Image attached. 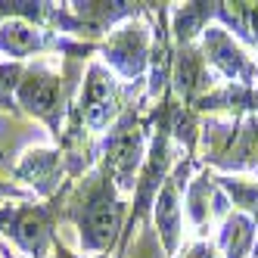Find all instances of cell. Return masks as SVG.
<instances>
[{"label":"cell","mask_w":258,"mask_h":258,"mask_svg":"<svg viewBox=\"0 0 258 258\" xmlns=\"http://www.w3.org/2000/svg\"><path fill=\"white\" fill-rule=\"evenodd\" d=\"M121 215L124 206L115 196V183L109 180V174H97L94 180L81 190V196L69 206V218L78 224L81 246L90 252H106L115 243V236L121 230Z\"/></svg>","instance_id":"obj_1"},{"label":"cell","mask_w":258,"mask_h":258,"mask_svg":"<svg viewBox=\"0 0 258 258\" xmlns=\"http://www.w3.org/2000/svg\"><path fill=\"white\" fill-rule=\"evenodd\" d=\"M0 233L28 258H44L53 246V212L41 206H0Z\"/></svg>","instance_id":"obj_2"},{"label":"cell","mask_w":258,"mask_h":258,"mask_svg":"<svg viewBox=\"0 0 258 258\" xmlns=\"http://www.w3.org/2000/svg\"><path fill=\"white\" fill-rule=\"evenodd\" d=\"M16 100H19V106L25 112L47 121L53 127V134H59L62 109H66V81L59 75H53L44 66L28 69L19 81V87H16Z\"/></svg>","instance_id":"obj_3"},{"label":"cell","mask_w":258,"mask_h":258,"mask_svg":"<svg viewBox=\"0 0 258 258\" xmlns=\"http://www.w3.org/2000/svg\"><path fill=\"white\" fill-rule=\"evenodd\" d=\"M143 162V131L137 118L127 112L115 121V127L109 131L106 140V174L115 183V190H131L134 174Z\"/></svg>","instance_id":"obj_4"},{"label":"cell","mask_w":258,"mask_h":258,"mask_svg":"<svg viewBox=\"0 0 258 258\" xmlns=\"http://www.w3.org/2000/svg\"><path fill=\"white\" fill-rule=\"evenodd\" d=\"M121 112V90L118 81L109 75V69L94 62L87 69L84 90H81V118L90 131H103L109 127Z\"/></svg>","instance_id":"obj_5"},{"label":"cell","mask_w":258,"mask_h":258,"mask_svg":"<svg viewBox=\"0 0 258 258\" xmlns=\"http://www.w3.org/2000/svg\"><path fill=\"white\" fill-rule=\"evenodd\" d=\"M103 53H106V62L112 66L118 75L137 78L143 72V66H146V56H150V41H146L143 25L127 22V25L115 28L112 34H109Z\"/></svg>","instance_id":"obj_6"},{"label":"cell","mask_w":258,"mask_h":258,"mask_svg":"<svg viewBox=\"0 0 258 258\" xmlns=\"http://www.w3.org/2000/svg\"><path fill=\"white\" fill-rule=\"evenodd\" d=\"M53 41L50 34L41 31L34 22L28 19H7L0 22V53H7L13 59H25V56H34V53L47 50Z\"/></svg>","instance_id":"obj_7"},{"label":"cell","mask_w":258,"mask_h":258,"mask_svg":"<svg viewBox=\"0 0 258 258\" xmlns=\"http://www.w3.org/2000/svg\"><path fill=\"white\" fill-rule=\"evenodd\" d=\"M156 224L165 239V249L177 246V230H180V209H177V180H168L156 196Z\"/></svg>","instance_id":"obj_8"},{"label":"cell","mask_w":258,"mask_h":258,"mask_svg":"<svg viewBox=\"0 0 258 258\" xmlns=\"http://www.w3.org/2000/svg\"><path fill=\"white\" fill-rule=\"evenodd\" d=\"M53 171H56V153H31V156L19 165V177L38 183L41 190L50 187Z\"/></svg>","instance_id":"obj_9"},{"label":"cell","mask_w":258,"mask_h":258,"mask_svg":"<svg viewBox=\"0 0 258 258\" xmlns=\"http://www.w3.org/2000/svg\"><path fill=\"white\" fill-rule=\"evenodd\" d=\"M50 13L47 4H0V19L10 16V19H38V16Z\"/></svg>","instance_id":"obj_10"},{"label":"cell","mask_w":258,"mask_h":258,"mask_svg":"<svg viewBox=\"0 0 258 258\" xmlns=\"http://www.w3.org/2000/svg\"><path fill=\"white\" fill-rule=\"evenodd\" d=\"M53 258H81V255H72V252H66V249H56V252H53Z\"/></svg>","instance_id":"obj_11"},{"label":"cell","mask_w":258,"mask_h":258,"mask_svg":"<svg viewBox=\"0 0 258 258\" xmlns=\"http://www.w3.org/2000/svg\"><path fill=\"white\" fill-rule=\"evenodd\" d=\"M4 258H19V255H13L10 249H4Z\"/></svg>","instance_id":"obj_12"}]
</instances>
